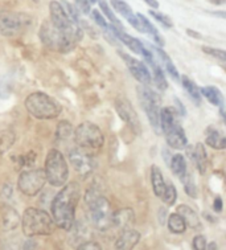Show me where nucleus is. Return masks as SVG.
<instances>
[{"mask_svg": "<svg viewBox=\"0 0 226 250\" xmlns=\"http://www.w3.org/2000/svg\"><path fill=\"white\" fill-rule=\"evenodd\" d=\"M81 196L78 183H68L52 201V218L56 227L70 230L76 223V208Z\"/></svg>", "mask_w": 226, "mask_h": 250, "instance_id": "1", "label": "nucleus"}, {"mask_svg": "<svg viewBox=\"0 0 226 250\" xmlns=\"http://www.w3.org/2000/svg\"><path fill=\"white\" fill-rule=\"evenodd\" d=\"M24 106L33 118L41 119V121L57 118L62 111L61 105L53 97L48 96L45 93H41V91L29 94L24 102Z\"/></svg>", "mask_w": 226, "mask_h": 250, "instance_id": "2", "label": "nucleus"}, {"mask_svg": "<svg viewBox=\"0 0 226 250\" xmlns=\"http://www.w3.org/2000/svg\"><path fill=\"white\" fill-rule=\"evenodd\" d=\"M23 232L25 236H49L55 230L56 224L48 212L39 208H28L24 212Z\"/></svg>", "mask_w": 226, "mask_h": 250, "instance_id": "3", "label": "nucleus"}, {"mask_svg": "<svg viewBox=\"0 0 226 250\" xmlns=\"http://www.w3.org/2000/svg\"><path fill=\"white\" fill-rule=\"evenodd\" d=\"M45 172L46 182L53 187H62L66 184L69 178L68 163L61 154V151L53 150L49 151L45 159Z\"/></svg>", "mask_w": 226, "mask_h": 250, "instance_id": "4", "label": "nucleus"}, {"mask_svg": "<svg viewBox=\"0 0 226 250\" xmlns=\"http://www.w3.org/2000/svg\"><path fill=\"white\" fill-rule=\"evenodd\" d=\"M136 90H138V97H139L142 107L148 117L151 127L154 128L156 134H162L160 118H159V115H160V96L151 87L144 86V85H139Z\"/></svg>", "mask_w": 226, "mask_h": 250, "instance_id": "5", "label": "nucleus"}, {"mask_svg": "<svg viewBox=\"0 0 226 250\" xmlns=\"http://www.w3.org/2000/svg\"><path fill=\"white\" fill-rule=\"evenodd\" d=\"M40 39L44 42V45L53 50H59L61 53H68L72 49H74V46L72 42L69 41L66 35L60 29L59 27H56L55 24L49 20H45L40 28Z\"/></svg>", "mask_w": 226, "mask_h": 250, "instance_id": "6", "label": "nucleus"}, {"mask_svg": "<svg viewBox=\"0 0 226 250\" xmlns=\"http://www.w3.org/2000/svg\"><path fill=\"white\" fill-rule=\"evenodd\" d=\"M74 141L78 147L87 151L100 150L104 145V137L101 128L91 122H82L74 130Z\"/></svg>", "mask_w": 226, "mask_h": 250, "instance_id": "7", "label": "nucleus"}, {"mask_svg": "<svg viewBox=\"0 0 226 250\" xmlns=\"http://www.w3.org/2000/svg\"><path fill=\"white\" fill-rule=\"evenodd\" d=\"M31 25V18L28 15L1 11L0 12V36L11 37L21 33Z\"/></svg>", "mask_w": 226, "mask_h": 250, "instance_id": "8", "label": "nucleus"}, {"mask_svg": "<svg viewBox=\"0 0 226 250\" xmlns=\"http://www.w3.org/2000/svg\"><path fill=\"white\" fill-rule=\"evenodd\" d=\"M87 205L90 209L91 223L94 224L97 229L107 230L113 227V210L109 200L104 196L97 197Z\"/></svg>", "mask_w": 226, "mask_h": 250, "instance_id": "9", "label": "nucleus"}, {"mask_svg": "<svg viewBox=\"0 0 226 250\" xmlns=\"http://www.w3.org/2000/svg\"><path fill=\"white\" fill-rule=\"evenodd\" d=\"M46 176L44 169H28L20 173L18 180L19 189L27 196H36L44 188Z\"/></svg>", "mask_w": 226, "mask_h": 250, "instance_id": "10", "label": "nucleus"}, {"mask_svg": "<svg viewBox=\"0 0 226 250\" xmlns=\"http://www.w3.org/2000/svg\"><path fill=\"white\" fill-rule=\"evenodd\" d=\"M115 110H117L121 119L131 128L132 131L135 134H141V121H139V117H138V114H136L135 109H134V106L131 105L130 101L124 97H118L115 100Z\"/></svg>", "mask_w": 226, "mask_h": 250, "instance_id": "11", "label": "nucleus"}, {"mask_svg": "<svg viewBox=\"0 0 226 250\" xmlns=\"http://www.w3.org/2000/svg\"><path fill=\"white\" fill-rule=\"evenodd\" d=\"M69 160L80 175L85 176L91 172V169L94 167V160L90 151L81 148V147H74L69 152Z\"/></svg>", "mask_w": 226, "mask_h": 250, "instance_id": "12", "label": "nucleus"}, {"mask_svg": "<svg viewBox=\"0 0 226 250\" xmlns=\"http://www.w3.org/2000/svg\"><path fill=\"white\" fill-rule=\"evenodd\" d=\"M119 56L122 57V60L124 61V64L128 68L130 73L132 74V77L135 78L136 81L139 82L141 85H144V86H149L152 83V77H151V73L147 69L142 61L134 59L131 56L126 55L123 52H119Z\"/></svg>", "mask_w": 226, "mask_h": 250, "instance_id": "13", "label": "nucleus"}, {"mask_svg": "<svg viewBox=\"0 0 226 250\" xmlns=\"http://www.w3.org/2000/svg\"><path fill=\"white\" fill-rule=\"evenodd\" d=\"M165 134V141H167L168 146L171 148L175 150H184L185 146L188 145V139H186L185 131L181 127L180 122L175 123L172 127H169L167 131H164Z\"/></svg>", "mask_w": 226, "mask_h": 250, "instance_id": "14", "label": "nucleus"}, {"mask_svg": "<svg viewBox=\"0 0 226 250\" xmlns=\"http://www.w3.org/2000/svg\"><path fill=\"white\" fill-rule=\"evenodd\" d=\"M110 3L113 5V8L117 11L118 14H121L123 18L126 19L128 23L131 24L132 27L135 28L136 31L143 33V28L139 21V19L136 18V14H134V11L130 5L127 4L124 0H110Z\"/></svg>", "mask_w": 226, "mask_h": 250, "instance_id": "15", "label": "nucleus"}, {"mask_svg": "<svg viewBox=\"0 0 226 250\" xmlns=\"http://www.w3.org/2000/svg\"><path fill=\"white\" fill-rule=\"evenodd\" d=\"M141 240V234L138 230L134 229H124L121 236L118 237L115 242V249L117 250H132L138 245V242Z\"/></svg>", "mask_w": 226, "mask_h": 250, "instance_id": "16", "label": "nucleus"}, {"mask_svg": "<svg viewBox=\"0 0 226 250\" xmlns=\"http://www.w3.org/2000/svg\"><path fill=\"white\" fill-rule=\"evenodd\" d=\"M135 224V213L131 208H123L113 212V225L118 229H130Z\"/></svg>", "mask_w": 226, "mask_h": 250, "instance_id": "17", "label": "nucleus"}, {"mask_svg": "<svg viewBox=\"0 0 226 250\" xmlns=\"http://www.w3.org/2000/svg\"><path fill=\"white\" fill-rule=\"evenodd\" d=\"M205 142L214 150H224L226 147V138L218 128L209 126L205 131Z\"/></svg>", "mask_w": 226, "mask_h": 250, "instance_id": "18", "label": "nucleus"}, {"mask_svg": "<svg viewBox=\"0 0 226 250\" xmlns=\"http://www.w3.org/2000/svg\"><path fill=\"white\" fill-rule=\"evenodd\" d=\"M145 45L148 46L149 49L154 50L155 53H156V56H158L159 59H160V61H162V64H163L164 69L167 70L168 74L171 76L175 81H179L180 80V74H179V72H177L176 66L173 65V62H172V60L169 59V56L164 52L162 48H158V46H154V45H149V44H145Z\"/></svg>", "mask_w": 226, "mask_h": 250, "instance_id": "19", "label": "nucleus"}, {"mask_svg": "<svg viewBox=\"0 0 226 250\" xmlns=\"http://www.w3.org/2000/svg\"><path fill=\"white\" fill-rule=\"evenodd\" d=\"M177 213L184 218L186 227L192 228V229H201V221H200L199 214L196 213L190 207L185 204L179 205L177 207Z\"/></svg>", "mask_w": 226, "mask_h": 250, "instance_id": "20", "label": "nucleus"}, {"mask_svg": "<svg viewBox=\"0 0 226 250\" xmlns=\"http://www.w3.org/2000/svg\"><path fill=\"white\" fill-rule=\"evenodd\" d=\"M1 221H3V228L7 232L16 229L20 224V216H19L18 210L11 207H5L3 214H1Z\"/></svg>", "mask_w": 226, "mask_h": 250, "instance_id": "21", "label": "nucleus"}, {"mask_svg": "<svg viewBox=\"0 0 226 250\" xmlns=\"http://www.w3.org/2000/svg\"><path fill=\"white\" fill-rule=\"evenodd\" d=\"M200 93L203 94L206 100L214 106H218L221 110V114L224 115V96L222 93L214 86H205L200 89Z\"/></svg>", "mask_w": 226, "mask_h": 250, "instance_id": "22", "label": "nucleus"}, {"mask_svg": "<svg viewBox=\"0 0 226 250\" xmlns=\"http://www.w3.org/2000/svg\"><path fill=\"white\" fill-rule=\"evenodd\" d=\"M151 184H152V189H154V193L158 197H162L165 191V180H164V176L160 168L158 166H152L151 167Z\"/></svg>", "mask_w": 226, "mask_h": 250, "instance_id": "23", "label": "nucleus"}, {"mask_svg": "<svg viewBox=\"0 0 226 250\" xmlns=\"http://www.w3.org/2000/svg\"><path fill=\"white\" fill-rule=\"evenodd\" d=\"M169 167H171V171L175 175H176L177 178H180V180L184 176H185L186 173V162H185V158L180 154H176V155H172L171 156V160H169Z\"/></svg>", "mask_w": 226, "mask_h": 250, "instance_id": "24", "label": "nucleus"}, {"mask_svg": "<svg viewBox=\"0 0 226 250\" xmlns=\"http://www.w3.org/2000/svg\"><path fill=\"white\" fill-rule=\"evenodd\" d=\"M197 166V169L201 175L206 172V167H208V154L205 150V146L203 143H197L195 147V162Z\"/></svg>", "mask_w": 226, "mask_h": 250, "instance_id": "25", "label": "nucleus"}, {"mask_svg": "<svg viewBox=\"0 0 226 250\" xmlns=\"http://www.w3.org/2000/svg\"><path fill=\"white\" fill-rule=\"evenodd\" d=\"M168 228H169V230L172 233H175V234H183V233L185 232L186 229V224L184 221V218L181 217L179 213H172L168 216L167 220Z\"/></svg>", "mask_w": 226, "mask_h": 250, "instance_id": "26", "label": "nucleus"}, {"mask_svg": "<svg viewBox=\"0 0 226 250\" xmlns=\"http://www.w3.org/2000/svg\"><path fill=\"white\" fill-rule=\"evenodd\" d=\"M181 82H183V87L188 91V94L192 100L195 101V104L200 105L201 104V93H200V87L196 85L195 82L192 81L189 77L183 76L181 77Z\"/></svg>", "mask_w": 226, "mask_h": 250, "instance_id": "27", "label": "nucleus"}, {"mask_svg": "<svg viewBox=\"0 0 226 250\" xmlns=\"http://www.w3.org/2000/svg\"><path fill=\"white\" fill-rule=\"evenodd\" d=\"M15 139H16V135L12 130L9 128L1 130L0 131V154L7 152L15 143Z\"/></svg>", "mask_w": 226, "mask_h": 250, "instance_id": "28", "label": "nucleus"}, {"mask_svg": "<svg viewBox=\"0 0 226 250\" xmlns=\"http://www.w3.org/2000/svg\"><path fill=\"white\" fill-rule=\"evenodd\" d=\"M152 68V72H154V82L155 85L160 89V90H167L168 87V82L167 78L164 76L163 68L160 66L159 64H155L151 66Z\"/></svg>", "mask_w": 226, "mask_h": 250, "instance_id": "29", "label": "nucleus"}, {"mask_svg": "<svg viewBox=\"0 0 226 250\" xmlns=\"http://www.w3.org/2000/svg\"><path fill=\"white\" fill-rule=\"evenodd\" d=\"M100 9L103 12L104 16L109 19L111 25H114L115 28H118V29H121V31H122L123 29L122 23H121V21L118 20L117 16L114 15V12L111 11V8H110V5L107 4V1H106V0H100Z\"/></svg>", "mask_w": 226, "mask_h": 250, "instance_id": "30", "label": "nucleus"}, {"mask_svg": "<svg viewBox=\"0 0 226 250\" xmlns=\"http://www.w3.org/2000/svg\"><path fill=\"white\" fill-rule=\"evenodd\" d=\"M73 131L74 130H73L72 123L68 122V121H61L57 125V128H56V138L59 141H65V139H68L72 135Z\"/></svg>", "mask_w": 226, "mask_h": 250, "instance_id": "31", "label": "nucleus"}, {"mask_svg": "<svg viewBox=\"0 0 226 250\" xmlns=\"http://www.w3.org/2000/svg\"><path fill=\"white\" fill-rule=\"evenodd\" d=\"M181 183L184 186V191H185L186 195L192 199H196L197 197V187H196L195 182H193V179L189 173H186L185 176L181 179Z\"/></svg>", "mask_w": 226, "mask_h": 250, "instance_id": "32", "label": "nucleus"}, {"mask_svg": "<svg viewBox=\"0 0 226 250\" xmlns=\"http://www.w3.org/2000/svg\"><path fill=\"white\" fill-rule=\"evenodd\" d=\"M160 199L163 200V203L169 205V207L175 204L177 200L176 187L173 186V184H167V186H165V191H164L163 196H162Z\"/></svg>", "mask_w": 226, "mask_h": 250, "instance_id": "33", "label": "nucleus"}, {"mask_svg": "<svg viewBox=\"0 0 226 250\" xmlns=\"http://www.w3.org/2000/svg\"><path fill=\"white\" fill-rule=\"evenodd\" d=\"M149 15H151L156 21H159L162 25H164V27H167V28L173 27V21H172L171 19L168 18L167 15L162 14V12H156V11H152V9L149 11Z\"/></svg>", "mask_w": 226, "mask_h": 250, "instance_id": "34", "label": "nucleus"}, {"mask_svg": "<svg viewBox=\"0 0 226 250\" xmlns=\"http://www.w3.org/2000/svg\"><path fill=\"white\" fill-rule=\"evenodd\" d=\"M62 7H63V9H65V12L68 14L69 18L72 19L74 23L80 24V21H81V20H80V15H78L77 8H76L74 5L70 4V3H66V1H63Z\"/></svg>", "mask_w": 226, "mask_h": 250, "instance_id": "35", "label": "nucleus"}, {"mask_svg": "<svg viewBox=\"0 0 226 250\" xmlns=\"http://www.w3.org/2000/svg\"><path fill=\"white\" fill-rule=\"evenodd\" d=\"M91 16H93V19H94L95 24L98 25V27L103 31V29H107L109 28V24L106 20H104V18L102 16V14H101L100 9H94V11H91Z\"/></svg>", "mask_w": 226, "mask_h": 250, "instance_id": "36", "label": "nucleus"}, {"mask_svg": "<svg viewBox=\"0 0 226 250\" xmlns=\"http://www.w3.org/2000/svg\"><path fill=\"white\" fill-rule=\"evenodd\" d=\"M80 24L82 25L81 27L82 31H83V32H85V31H87V33H89V35H90L93 39H98V37H100L101 31L98 29V28L93 27V25H91L90 23H87L86 20H81V21H80Z\"/></svg>", "mask_w": 226, "mask_h": 250, "instance_id": "37", "label": "nucleus"}, {"mask_svg": "<svg viewBox=\"0 0 226 250\" xmlns=\"http://www.w3.org/2000/svg\"><path fill=\"white\" fill-rule=\"evenodd\" d=\"M203 50L205 53H208L209 56L212 57H216V59L221 60L222 62L226 60V53L225 50L222 49H214V48H210V46H203Z\"/></svg>", "mask_w": 226, "mask_h": 250, "instance_id": "38", "label": "nucleus"}, {"mask_svg": "<svg viewBox=\"0 0 226 250\" xmlns=\"http://www.w3.org/2000/svg\"><path fill=\"white\" fill-rule=\"evenodd\" d=\"M206 245H208L206 238L201 236V234L196 236L193 238V241H192V248H193V250H206Z\"/></svg>", "mask_w": 226, "mask_h": 250, "instance_id": "39", "label": "nucleus"}, {"mask_svg": "<svg viewBox=\"0 0 226 250\" xmlns=\"http://www.w3.org/2000/svg\"><path fill=\"white\" fill-rule=\"evenodd\" d=\"M90 1L89 0H76V8L80 11L82 15H89L91 12Z\"/></svg>", "mask_w": 226, "mask_h": 250, "instance_id": "40", "label": "nucleus"}, {"mask_svg": "<svg viewBox=\"0 0 226 250\" xmlns=\"http://www.w3.org/2000/svg\"><path fill=\"white\" fill-rule=\"evenodd\" d=\"M77 250H102L101 245L98 242H94V241H87V242H83L81 245L78 246Z\"/></svg>", "mask_w": 226, "mask_h": 250, "instance_id": "41", "label": "nucleus"}, {"mask_svg": "<svg viewBox=\"0 0 226 250\" xmlns=\"http://www.w3.org/2000/svg\"><path fill=\"white\" fill-rule=\"evenodd\" d=\"M9 85L4 78H0V98H8Z\"/></svg>", "mask_w": 226, "mask_h": 250, "instance_id": "42", "label": "nucleus"}, {"mask_svg": "<svg viewBox=\"0 0 226 250\" xmlns=\"http://www.w3.org/2000/svg\"><path fill=\"white\" fill-rule=\"evenodd\" d=\"M35 160H36V154H35V152H28L25 156H21L20 163H21V166L28 167V166H31V164L35 163Z\"/></svg>", "mask_w": 226, "mask_h": 250, "instance_id": "43", "label": "nucleus"}, {"mask_svg": "<svg viewBox=\"0 0 226 250\" xmlns=\"http://www.w3.org/2000/svg\"><path fill=\"white\" fill-rule=\"evenodd\" d=\"M213 210H214V212H217V213L222 212V199L221 197H216V199H214V203H213Z\"/></svg>", "mask_w": 226, "mask_h": 250, "instance_id": "44", "label": "nucleus"}, {"mask_svg": "<svg viewBox=\"0 0 226 250\" xmlns=\"http://www.w3.org/2000/svg\"><path fill=\"white\" fill-rule=\"evenodd\" d=\"M175 102H176V113L179 114V115H181V117H185V109H184V106H183V104L180 102V100H177V98H175Z\"/></svg>", "mask_w": 226, "mask_h": 250, "instance_id": "45", "label": "nucleus"}, {"mask_svg": "<svg viewBox=\"0 0 226 250\" xmlns=\"http://www.w3.org/2000/svg\"><path fill=\"white\" fill-rule=\"evenodd\" d=\"M165 218H167V210L164 209V208H160V209H159V223L162 224V225H164V224L167 223Z\"/></svg>", "mask_w": 226, "mask_h": 250, "instance_id": "46", "label": "nucleus"}, {"mask_svg": "<svg viewBox=\"0 0 226 250\" xmlns=\"http://www.w3.org/2000/svg\"><path fill=\"white\" fill-rule=\"evenodd\" d=\"M36 242L33 241V240H28V241L24 242L23 250H35L36 249Z\"/></svg>", "mask_w": 226, "mask_h": 250, "instance_id": "47", "label": "nucleus"}, {"mask_svg": "<svg viewBox=\"0 0 226 250\" xmlns=\"http://www.w3.org/2000/svg\"><path fill=\"white\" fill-rule=\"evenodd\" d=\"M143 1H144L145 4H148L149 7H151V8H154V9L159 8L158 0H143Z\"/></svg>", "mask_w": 226, "mask_h": 250, "instance_id": "48", "label": "nucleus"}, {"mask_svg": "<svg viewBox=\"0 0 226 250\" xmlns=\"http://www.w3.org/2000/svg\"><path fill=\"white\" fill-rule=\"evenodd\" d=\"M186 33H188L189 36L196 37V39H201V37H203L201 35H200V33H197L196 31H192V29H186Z\"/></svg>", "mask_w": 226, "mask_h": 250, "instance_id": "49", "label": "nucleus"}, {"mask_svg": "<svg viewBox=\"0 0 226 250\" xmlns=\"http://www.w3.org/2000/svg\"><path fill=\"white\" fill-rule=\"evenodd\" d=\"M210 3L216 5H224L226 3V0H210Z\"/></svg>", "mask_w": 226, "mask_h": 250, "instance_id": "50", "label": "nucleus"}, {"mask_svg": "<svg viewBox=\"0 0 226 250\" xmlns=\"http://www.w3.org/2000/svg\"><path fill=\"white\" fill-rule=\"evenodd\" d=\"M206 250H217V244L216 242H210L209 245H206Z\"/></svg>", "mask_w": 226, "mask_h": 250, "instance_id": "51", "label": "nucleus"}, {"mask_svg": "<svg viewBox=\"0 0 226 250\" xmlns=\"http://www.w3.org/2000/svg\"><path fill=\"white\" fill-rule=\"evenodd\" d=\"M89 1H90V3H97L98 0H89Z\"/></svg>", "mask_w": 226, "mask_h": 250, "instance_id": "52", "label": "nucleus"}, {"mask_svg": "<svg viewBox=\"0 0 226 250\" xmlns=\"http://www.w3.org/2000/svg\"><path fill=\"white\" fill-rule=\"evenodd\" d=\"M33 1H39V0H33Z\"/></svg>", "mask_w": 226, "mask_h": 250, "instance_id": "53", "label": "nucleus"}]
</instances>
